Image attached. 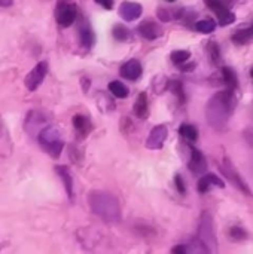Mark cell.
Here are the masks:
<instances>
[{
  "label": "cell",
  "mask_w": 253,
  "mask_h": 254,
  "mask_svg": "<svg viewBox=\"0 0 253 254\" xmlns=\"http://www.w3.org/2000/svg\"><path fill=\"white\" fill-rule=\"evenodd\" d=\"M134 115L139 119H146L149 116V104H148V95L146 92H140L136 103H134V109H133Z\"/></svg>",
  "instance_id": "obj_20"
},
{
  "label": "cell",
  "mask_w": 253,
  "mask_h": 254,
  "mask_svg": "<svg viewBox=\"0 0 253 254\" xmlns=\"http://www.w3.org/2000/svg\"><path fill=\"white\" fill-rule=\"evenodd\" d=\"M142 12H143V7L137 1H128V0H125L119 6V15L127 22H131V21L139 19L142 16Z\"/></svg>",
  "instance_id": "obj_12"
},
{
  "label": "cell",
  "mask_w": 253,
  "mask_h": 254,
  "mask_svg": "<svg viewBox=\"0 0 253 254\" xmlns=\"http://www.w3.org/2000/svg\"><path fill=\"white\" fill-rule=\"evenodd\" d=\"M174 183H176V188H177V192L180 195H185L186 193V188H185V183H183V179L180 174H176L174 177Z\"/></svg>",
  "instance_id": "obj_32"
},
{
  "label": "cell",
  "mask_w": 253,
  "mask_h": 254,
  "mask_svg": "<svg viewBox=\"0 0 253 254\" xmlns=\"http://www.w3.org/2000/svg\"><path fill=\"white\" fill-rule=\"evenodd\" d=\"M171 253L188 254V252H186V246H185V244H182V246H176V247H173V249H171Z\"/></svg>",
  "instance_id": "obj_34"
},
{
  "label": "cell",
  "mask_w": 253,
  "mask_h": 254,
  "mask_svg": "<svg viewBox=\"0 0 253 254\" xmlns=\"http://www.w3.org/2000/svg\"><path fill=\"white\" fill-rule=\"evenodd\" d=\"M13 150V143L9 134V129L0 115V158H9Z\"/></svg>",
  "instance_id": "obj_14"
},
{
  "label": "cell",
  "mask_w": 253,
  "mask_h": 254,
  "mask_svg": "<svg viewBox=\"0 0 253 254\" xmlns=\"http://www.w3.org/2000/svg\"><path fill=\"white\" fill-rule=\"evenodd\" d=\"M179 134H180L182 138H185L186 141H191V143L195 141V140L198 138V129H197L194 125H191V124H183V125H180Z\"/></svg>",
  "instance_id": "obj_23"
},
{
  "label": "cell",
  "mask_w": 253,
  "mask_h": 254,
  "mask_svg": "<svg viewBox=\"0 0 253 254\" xmlns=\"http://www.w3.org/2000/svg\"><path fill=\"white\" fill-rule=\"evenodd\" d=\"M13 4V0H0V7H10Z\"/></svg>",
  "instance_id": "obj_36"
},
{
  "label": "cell",
  "mask_w": 253,
  "mask_h": 254,
  "mask_svg": "<svg viewBox=\"0 0 253 254\" xmlns=\"http://www.w3.org/2000/svg\"><path fill=\"white\" fill-rule=\"evenodd\" d=\"M188 168L192 171V174L195 176H203L207 171V161L204 158V155L201 153V150L191 147V158L188 162Z\"/></svg>",
  "instance_id": "obj_13"
},
{
  "label": "cell",
  "mask_w": 253,
  "mask_h": 254,
  "mask_svg": "<svg viewBox=\"0 0 253 254\" xmlns=\"http://www.w3.org/2000/svg\"><path fill=\"white\" fill-rule=\"evenodd\" d=\"M137 31L140 33L142 37H145L146 40H155L158 37H161L164 34V30L161 25H158L154 21H145L137 27Z\"/></svg>",
  "instance_id": "obj_16"
},
{
  "label": "cell",
  "mask_w": 253,
  "mask_h": 254,
  "mask_svg": "<svg viewBox=\"0 0 253 254\" xmlns=\"http://www.w3.org/2000/svg\"><path fill=\"white\" fill-rule=\"evenodd\" d=\"M97 106L100 107V110L103 113H109V112H112L115 109V103L104 92H98L97 94Z\"/></svg>",
  "instance_id": "obj_26"
},
{
  "label": "cell",
  "mask_w": 253,
  "mask_h": 254,
  "mask_svg": "<svg viewBox=\"0 0 253 254\" xmlns=\"http://www.w3.org/2000/svg\"><path fill=\"white\" fill-rule=\"evenodd\" d=\"M143 73V67L142 63L139 60H128L127 63L122 64L121 67V76L128 79V80H137Z\"/></svg>",
  "instance_id": "obj_17"
},
{
  "label": "cell",
  "mask_w": 253,
  "mask_h": 254,
  "mask_svg": "<svg viewBox=\"0 0 253 254\" xmlns=\"http://www.w3.org/2000/svg\"><path fill=\"white\" fill-rule=\"evenodd\" d=\"M251 77H252V79H253V68H252V70H251Z\"/></svg>",
  "instance_id": "obj_38"
},
{
  "label": "cell",
  "mask_w": 253,
  "mask_h": 254,
  "mask_svg": "<svg viewBox=\"0 0 253 254\" xmlns=\"http://www.w3.org/2000/svg\"><path fill=\"white\" fill-rule=\"evenodd\" d=\"M78 4L75 0H58L55 6V21L60 27L67 28L78 19Z\"/></svg>",
  "instance_id": "obj_5"
},
{
  "label": "cell",
  "mask_w": 253,
  "mask_h": 254,
  "mask_svg": "<svg viewBox=\"0 0 253 254\" xmlns=\"http://www.w3.org/2000/svg\"><path fill=\"white\" fill-rule=\"evenodd\" d=\"M221 171L222 174L228 179L230 183H233L240 192H243L245 195L251 196L252 190L249 188V185L246 183V180L240 176V173L237 171V168L234 167V164L230 161V158H224V162L221 164Z\"/></svg>",
  "instance_id": "obj_6"
},
{
  "label": "cell",
  "mask_w": 253,
  "mask_h": 254,
  "mask_svg": "<svg viewBox=\"0 0 253 254\" xmlns=\"http://www.w3.org/2000/svg\"><path fill=\"white\" fill-rule=\"evenodd\" d=\"M166 1H169V3H174L176 0H166Z\"/></svg>",
  "instance_id": "obj_37"
},
{
  "label": "cell",
  "mask_w": 253,
  "mask_h": 254,
  "mask_svg": "<svg viewBox=\"0 0 253 254\" xmlns=\"http://www.w3.org/2000/svg\"><path fill=\"white\" fill-rule=\"evenodd\" d=\"M167 135H169V128L166 125H157L149 132V137L146 140V147L149 150H160V149H163V146H164V143L167 140Z\"/></svg>",
  "instance_id": "obj_9"
},
{
  "label": "cell",
  "mask_w": 253,
  "mask_h": 254,
  "mask_svg": "<svg viewBox=\"0 0 253 254\" xmlns=\"http://www.w3.org/2000/svg\"><path fill=\"white\" fill-rule=\"evenodd\" d=\"M222 79H224V83L228 86V89L231 91H236L239 88V77H237V73L231 68V67H222Z\"/></svg>",
  "instance_id": "obj_22"
},
{
  "label": "cell",
  "mask_w": 253,
  "mask_h": 254,
  "mask_svg": "<svg viewBox=\"0 0 253 254\" xmlns=\"http://www.w3.org/2000/svg\"><path fill=\"white\" fill-rule=\"evenodd\" d=\"M78 34H79V40H81V45L85 48V49H91L95 43V34L91 28V24L88 22L86 18H84L81 15L79 18V22H78Z\"/></svg>",
  "instance_id": "obj_10"
},
{
  "label": "cell",
  "mask_w": 253,
  "mask_h": 254,
  "mask_svg": "<svg viewBox=\"0 0 253 254\" xmlns=\"http://www.w3.org/2000/svg\"><path fill=\"white\" fill-rule=\"evenodd\" d=\"M197 238L210 250V253L216 252L218 238H216V232H215V223H213V219H212L210 213H207V211L201 214Z\"/></svg>",
  "instance_id": "obj_4"
},
{
  "label": "cell",
  "mask_w": 253,
  "mask_h": 254,
  "mask_svg": "<svg viewBox=\"0 0 253 254\" xmlns=\"http://www.w3.org/2000/svg\"><path fill=\"white\" fill-rule=\"evenodd\" d=\"M112 34L116 40L119 42H127L131 39V31L125 27V25H121V24H116L112 30Z\"/></svg>",
  "instance_id": "obj_27"
},
{
  "label": "cell",
  "mask_w": 253,
  "mask_h": 254,
  "mask_svg": "<svg viewBox=\"0 0 253 254\" xmlns=\"http://www.w3.org/2000/svg\"><path fill=\"white\" fill-rule=\"evenodd\" d=\"M189 58H191V52H189V51H185V49L173 51V52H171V55H170L171 63H173V64H176V65H180V64L186 63Z\"/></svg>",
  "instance_id": "obj_28"
},
{
  "label": "cell",
  "mask_w": 253,
  "mask_h": 254,
  "mask_svg": "<svg viewBox=\"0 0 253 254\" xmlns=\"http://www.w3.org/2000/svg\"><path fill=\"white\" fill-rule=\"evenodd\" d=\"M55 173L58 174V177L61 179L63 185H64V189H66V193L69 196L70 201H73V196H75V192H73V177L69 171V168L66 165H57L55 167Z\"/></svg>",
  "instance_id": "obj_18"
},
{
  "label": "cell",
  "mask_w": 253,
  "mask_h": 254,
  "mask_svg": "<svg viewBox=\"0 0 253 254\" xmlns=\"http://www.w3.org/2000/svg\"><path fill=\"white\" fill-rule=\"evenodd\" d=\"M45 122H46V119H45V116H43L40 112L30 110L28 115H27V118H25L24 128H25V131H27L30 135H36V137H37L39 132H40V129H42L43 127H46Z\"/></svg>",
  "instance_id": "obj_11"
},
{
  "label": "cell",
  "mask_w": 253,
  "mask_h": 254,
  "mask_svg": "<svg viewBox=\"0 0 253 254\" xmlns=\"http://www.w3.org/2000/svg\"><path fill=\"white\" fill-rule=\"evenodd\" d=\"M207 51H209V57H210V61L212 63H219V60H221V51H219V45L216 43V42H209V45H207Z\"/></svg>",
  "instance_id": "obj_29"
},
{
  "label": "cell",
  "mask_w": 253,
  "mask_h": 254,
  "mask_svg": "<svg viewBox=\"0 0 253 254\" xmlns=\"http://www.w3.org/2000/svg\"><path fill=\"white\" fill-rule=\"evenodd\" d=\"M107 88L116 98H127L128 97V88L121 80H112Z\"/></svg>",
  "instance_id": "obj_25"
},
{
  "label": "cell",
  "mask_w": 253,
  "mask_h": 254,
  "mask_svg": "<svg viewBox=\"0 0 253 254\" xmlns=\"http://www.w3.org/2000/svg\"><path fill=\"white\" fill-rule=\"evenodd\" d=\"M169 88H170V91H173L179 98H182V101H183V98H185V95H183V86H182V83L179 82V80H171V82H169Z\"/></svg>",
  "instance_id": "obj_30"
},
{
  "label": "cell",
  "mask_w": 253,
  "mask_h": 254,
  "mask_svg": "<svg viewBox=\"0 0 253 254\" xmlns=\"http://www.w3.org/2000/svg\"><path fill=\"white\" fill-rule=\"evenodd\" d=\"M207 6L216 13L218 24L222 27H227L236 21V13L228 7V4L222 0H206Z\"/></svg>",
  "instance_id": "obj_8"
},
{
  "label": "cell",
  "mask_w": 253,
  "mask_h": 254,
  "mask_svg": "<svg viewBox=\"0 0 253 254\" xmlns=\"http://www.w3.org/2000/svg\"><path fill=\"white\" fill-rule=\"evenodd\" d=\"M233 42L236 45H246L249 43L251 40H253V24L252 25H248V27H243L240 30H237L234 34H233Z\"/></svg>",
  "instance_id": "obj_21"
},
{
  "label": "cell",
  "mask_w": 253,
  "mask_h": 254,
  "mask_svg": "<svg viewBox=\"0 0 253 254\" xmlns=\"http://www.w3.org/2000/svg\"><path fill=\"white\" fill-rule=\"evenodd\" d=\"M88 204L91 211L107 223H116L122 219L121 204L109 192L91 190L88 193Z\"/></svg>",
  "instance_id": "obj_2"
},
{
  "label": "cell",
  "mask_w": 253,
  "mask_h": 254,
  "mask_svg": "<svg viewBox=\"0 0 253 254\" xmlns=\"http://www.w3.org/2000/svg\"><path fill=\"white\" fill-rule=\"evenodd\" d=\"M73 128L76 131L78 138H85L91 132L92 125H91V121L86 116H84V115H75L73 116Z\"/></svg>",
  "instance_id": "obj_19"
},
{
  "label": "cell",
  "mask_w": 253,
  "mask_h": 254,
  "mask_svg": "<svg viewBox=\"0 0 253 254\" xmlns=\"http://www.w3.org/2000/svg\"><path fill=\"white\" fill-rule=\"evenodd\" d=\"M212 188H221V189H224L225 188V183L216 174H212V173L203 174L201 179L198 180V185H197L198 192L200 193H207Z\"/></svg>",
  "instance_id": "obj_15"
},
{
  "label": "cell",
  "mask_w": 253,
  "mask_h": 254,
  "mask_svg": "<svg viewBox=\"0 0 253 254\" xmlns=\"http://www.w3.org/2000/svg\"><path fill=\"white\" fill-rule=\"evenodd\" d=\"M97 4H100L101 7H104V9H107V10H110V9H113V4H115V0H94Z\"/></svg>",
  "instance_id": "obj_33"
},
{
  "label": "cell",
  "mask_w": 253,
  "mask_h": 254,
  "mask_svg": "<svg viewBox=\"0 0 253 254\" xmlns=\"http://www.w3.org/2000/svg\"><path fill=\"white\" fill-rule=\"evenodd\" d=\"M37 140H39L42 150H45L51 158H54V159L60 158V155L64 149V141H63V137H61V132L58 131V128H55L52 125L43 127L37 135Z\"/></svg>",
  "instance_id": "obj_3"
},
{
  "label": "cell",
  "mask_w": 253,
  "mask_h": 254,
  "mask_svg": "<svg viewBox=\"0 0 253 254\" xmlns=\"http://www.w3.org/2000/svg\"><path fill=\"white\" fill-rule=\"evenodd\" d=\"M194 27L197 28L198 33L210 34V33H213V31L216 30V22H215V19H212V18H204V19L197 21Z\"/></svg>",
  "instance_id": "obj_24"
},
{
  "label": "cell",
  "mask_w": 253,
  "mask_h": 254,
  "mask_svg": "<svg viewBox=\"0 0 253 254\" xmlns=\"http://www.w3.org/2000/svg\"><path fill=\"white\" fill-rule=\"evenodd\" d=\"M46 74H48V63H46V61H39V63L27 73V76H25V79H24L25 88H27L28 91H36V89L42 85V82L45 80Z\"/></svg>",
  "instance_id": "obj_7"
},
{
  "label": "cell",
  "mask_w": 253,
  "mask_h": 254,
  "mask_svg": "<svg viewBox=\"0 0 253 254\" xmlns=\"http://www.w3.org/2000/svg\"><path fill=\"white\" fill-rule=\"evenodd\" d=\"M230 235H231V238H234L236 241H242V240H246V238H248L246 231H245V229H242V228H237V226L231 228Z\"/></svg>",
  "instance_id": "obj_31"
},
{
  "label": "cell",
  "mask_w": 253,
  "mask_h": 254,
  "mask_svg": "<svg viewBox=\"0 0 253 254\" xmlns=\"http://www.w3.org/2000/svg\"><path fill=\"white\" fill-rule=\"evenodd\" d=\"M179 67H180V70H183V71H191V70L195 68V63H188V65H185V63H183V64H180Z\"/></svg>",
  "instance_id": "obj_35"
},
{
  "label": "cell",
  "mask_w": 253,
  "mask_h": 254,
  "mask_svg": "<svg viewBox=\"0 0 253 254\" xmlns=\"http://www.w3.org/2000/svg\"><path fill=\"white\" fill-rule=\"evenodd\" d=\"M237 106V98L234 91H219L216 92L206 106V119L213 129L222 131L228 125Z\"/></svg>",
  "instance_id": "obj_1"
}]
</instances>
